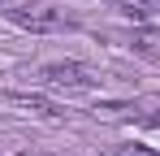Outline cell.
Masks as SVG:
<instances>
[{
    "label": "cell",
    "mask_w": 160,
    "mask_h": 156,
    "mask_svg": "<svg viewBox=\"0 0 160 156\" xmlns=\"http://www.w3.org/2000/svg\"><path fill=\"white\" fill-rule=\"evenodd\" d=\"M126 48H134L138 56H160V30L156 26H130L126 30Z\"/></svg>",
    "instance_id": "cell-4"
},
{
    "label": "cell",
    "mask_w": 160,
    "mask_h": 156,
    "mask_svg": "<svg viewBox=\"0 0 160 156\" xmlns=\"http://www.w3.org/2000/svg\"><path fill=\"white\" fill-rule=\"evenodd\" d=\"M117 156H156V152H147V148H130V143H126V148H117Z\"/></svg>",
    "instance_id": "cell-6"
},
{
    "label": "cell",
    "mask_w": 160,
    "mask_h": 156,
    "mask_svg": "<svg viewBox=\"0 0 160 156\" xmlns=\"http://www.w3.org/2000/svg\"><path fill=\"white\" fill-rule=\"evenodd\" d=\"M39 82L52 91H95L100 74L82 61H48V65H39Z\"/></svg>",
    "instance_id": "cell-1"
},
{
    "label": "cell",
    "mask_w": 160,
    "mask_h": 156,
    "mask_svg": "<svg viewBox=\"0 0 160 156\" xmlns=\"http://www.w3.org/2000/svg\"><path fill=\"white\" fill-rule=\"evenodd\" d=\"M143 126H160V104H156V113H147V117H138Z\"/></svg>",
    "instance_id": "cell-7"
},
{
    "label": "cell",
    "mask_w": 160,
    "mask_h": 156,
    "mask_svg": "<svg viewBox=\"0 0 160 156\" xmlns=\"http://www.w3.org/2000/svg\"><path fill=\"white\" fill-rule=\"evenodd\" d=\"M0 104L18 108V113H30V117H43V122L61 117V108H56L48 96H30V91H0Z\"/></svg>",
    "instance_id": "cell-3"
},
{
    "label": "cell",
    "mask_w": 160,
    "mask_h": 156,
    "mask_svg": "<svg viewBox=\"0 0 160 156\" xmlns=\"http://www.w3.org/2000/svg\"><path fill=\"white\" fill-rule=\"evenodd\" d=\"M0 13L22 30H35V35H48V30H61V9L43 4V0H4Z\"/></svg>",
    "instance_id": "cell-2"
},
{
    "label": "cell",
    "mask_w": 160,
    "mask_h": 156,
    "mask_svg": "<svg viewBox=\"0 0 160 156\" xmlns=\"http://www.w3.org/2000/svg\"><path fill=\"white\" fill-rule=\"evenodd\" d=\"M121 13L134 18V26H147L152 18H160V0H117Z\"/></svg>",
    "instance_id": "cell-5"
}]
</instances>
